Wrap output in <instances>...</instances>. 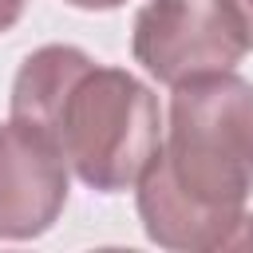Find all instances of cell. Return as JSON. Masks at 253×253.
<instances>
[{"label":"cell","mask_w":253,"mask_h":253,"mask_svg":"<svg viewBox=\"0 0 253 253\" xmlns=\"http://www.w3.org/2000/svg\"><path fill=\"white\" fill-rule=\"evenodd\" d=\"M67 162L36 126L0 123V241H28L55 225L67 206Z\"/></svg>","instance_id":"obj_4"},{"label":"cell","mask_w":253,"mask_h":253,"mask_svg":"<svg viewBox=\"0 0 253 253\" xmlns=\"http://www.w3.org/2000/svg\"><path fill=\"white\" fill-rule=\"evenodd\" d=\"M12 119L51 138L67 170L99 194L130 190L162 142L154 91L71 43H43L20 63Z\"/></svg>","instance_id":"obj_2"},{"label":"cell","mask_w":253,"mask_h":253,"mask_svg":"<svg viewBox=\"0 0 253 253\" xmlns=\"http://www.w3.org/2000/svg\"><path fill=\"white\" fill-rule=\"evenodd\" d=\"M24 8H28V0H0V32L16 28L20 16H24Z\"/></svg>","instance_id":"obj_7"},{"label":"cell","mask_w":253,"mask_h":253,"mask_svg":"<svg viewBox=\"0 0 253 253\" xmlns=\"http://www.w3.org/2000/svg\"><path fill=\"white\" fill-rule=\"evenodd\" d=\"M134 190L154 245L178 253L225 249L253 194V83L233 71L178 83L166 134Z\"/></svg>","instance_id":"obj_1"},{"label":"cell","mask_w":253,"mask_h":253,"mask_svg":"<svg viewBox=\"0 0 253 253\" xmlns=\"http://www.w3.org/2000/svg\"><path fill=\"white\" fill-rule=\"evenodd\" d=\"M225 249H253V213H241L233 237L225 241Z\"/></svg>","instance_id":"obj_6"},{"label":"cell","mask_w":253,"mask_h":253,"mask_svg":"<svg viewBox=\"0 0 253 253\" xmlns=\"http://www.w3.org/2000/svg\"><path fill=\"white\" fill-rule=\"evenodd\" d=\"M237 24H241V36H245V47L253 51V0H229Z\"/></svg>","instance_id":"obj_5"},{"label":"cell","mask_w":253,"mask_h":253,"mask_svg":"<svg viewBox=\"0 0 253 253\" xmlns=\"http://www.w3.org/2000/svg\"><path fill=\"white\" fill-rule=\"evenodd\" d=\"M130 51L158 83L178 87L233 71L249 47L229 0H146L130 28Z\"/></svg>","instance_id":"obj_3"},{"label":"cell","mask_w":253,"mask_h":253,"mask_svg":"<svg viewBox=\"0 0 253 253\" xmlns=\"http://www.w3.org/2000/svg\"><path fill=\"white\" fill-rule=\"evenodd\" d=\"M71 8H87V12H111V8H119V4H126V0H67Z\"/></svg>","instance_id":"obj_8"}]
</instances>
